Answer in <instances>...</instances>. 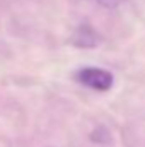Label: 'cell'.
Segmentation results:
<instances>
[{"mask_svg": "<svg viewBox=\"0 0 145 147\" xmlns=\"http://www.w3.org/2000/svg\"><path fill=\"white\" fill-rule=\"evenodd\" d=\"M101 43L99 33L89 24V22H82L77 26V29L73 31L70 36V45L75 48H82V50H89V48H96Z\"/></svg>", "mask_w": 145, "mask_h": 147, "instance_id": "2", "label": "cell"}, {"mask_svg": "<svg viewBox=\"0 0 145 147\" xmlns=\"http://www.w3.org/2000/svg\"><path fill=\"white\" fill-rule=\"evenodd\" d=\"M75 79L80 84H84L94 91H99V92H106L113 87L111 72L104 70V69H97V67H84V69L77 70Z\"/></svg>", "mask_w": 145, "mask_h": 147, "instance_id": "1", "label": "cell"}, {"mask_svg": "<svg viewBox=\"0 0 145 147\" xmlns=\"http://www.w3.org/2000/svg\"><path fill=\"white\" fill-rule=\"evenodd\" d=\"M104 9H109V10H114L118 5H119V0H97Z\"/></svg>", "mask_w": 145, "mask_h": 147, "instance_id": "3", "label": "cell"}]
</instances>
